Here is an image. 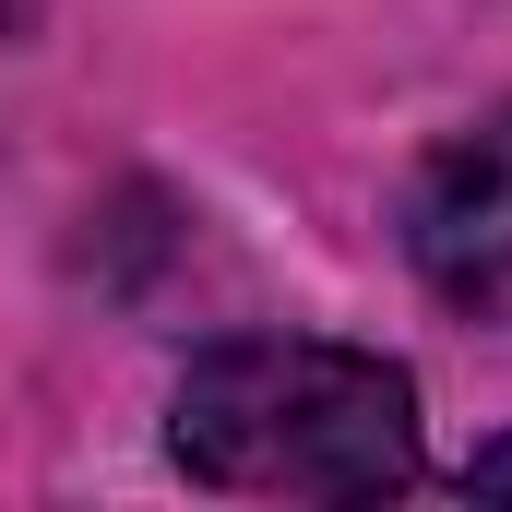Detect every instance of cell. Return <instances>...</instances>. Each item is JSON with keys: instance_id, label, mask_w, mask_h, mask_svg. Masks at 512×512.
<instances>
[{"instance_id": "6da1fadb", "label": "cell", "mask_w": 512, "mask_h": 512, "mask_svg": "<svg viewBox=\"0 0 512 512\" xmlns=\"http://www.w3.org/2000/svg\"><path fill=\"white\" fill-rule=\"evenodd\" d=\"M167 453L227 501H393L417 477V382L358 346L251 334L179 370Z\"/></svg>"}, {"instance_id": "7a4b0ae2", "label": "cell", "mask_w": 512, "mask_h": 512, "mask_svg": "<svg viewBox=\"0 0 512 512\" xmlns=\"http://www.w3.org/2000/svg\"><path fill=\"white\" fill-rule=\"evenodd\" d=\"M405 251L417 274L477 310V322H512V108H489L477 131H453L417 191H405Z\"/></svg>"}, {"instance_id": "3957f363", "label": "cell", "mask_w": 512, "mask_h": 512, "mask_svg": "<svg viewBox=\"0 0 512 512\" xmlns=\"http://www.w3.org/2000/svg\"><path fill=\"white\" fill-rule=\"evenodd\" d=\"M465 489H512V453H489V465H465Z\"/></svg>"}]
</instances>
